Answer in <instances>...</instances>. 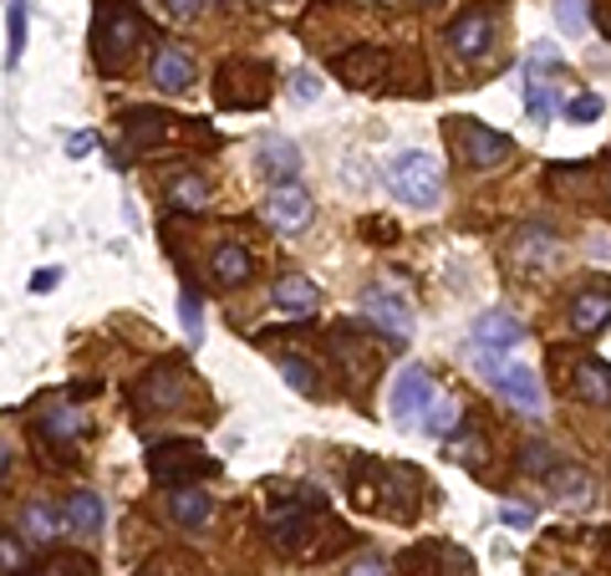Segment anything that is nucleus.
Returning <instances> with one entry per match:
<instances>
[{
  "label": "nucleus",
  "mask_w": 611,
  "mask_h": 576,
  "mask_svg": "<svg viewBox=\"0 0 611 576\" xmlns=\"http://www.w3.org/2000/svg\"><path fill=\"white\" fill-rule=\"evenodd\" d=\"M148 36V21L128 6V0H107L97 11V26H93V56L103 72H122L128 56L138 52V41Z\"/></svg>",
  "instance_id": "1"
},
{
  "label": "nucleus",
  "mask_w": 611,
  "mask_h": 576,
  "mask_svg": "<svg viewBox=\"0 0 611 576\" xmlns=\"http://www.w3.org/2000/svg\"><path fill=\"white\" fill-rule=\"evenodd\" d=\"M387 184H393V194H398L403 204H412V210H433V204L443 200V169L424 148H403L398 159L387 163Z\"/></svg>",
  "instance_id": "2"
},
{
  "label": "nucleus",
  "mask_w": 611,
  "mask_h": 576,
  "mask_svg": "<svg viewBox=\"0 0 611 576\" xmlns=\"http://www.w3.org/2000/svg\"><path fill=\"white\" fill-rule=\"evenodd\" d=\"M474 367H479V377H484V383H490L500 398L515 403L525 418H540V414H545L540 377H535L525 362H505L500 352H484V348H479V352H474Z\"/></svg>",
  "instance_id": "3"
},
{
  "label": "nucleus",
  "mask_w": 611,
  "mask_h": 576,
  "mask_svg": "<svg viewBox=\"0 0 611 576\" xmlns=\"http://www.w3.org/2000/svg\"><path fill=\"white\" fill-rule=\"evenodd\" d=\"M214 97H219V108H260L270 97V67L250 56H229L214 77Z\"/></svg>",
  "instance_id": "4"
},
{
  "label": "nucleus",
  "mask_w": 611,
  "mask_h": 576,
  "mask_svg": "<svg viewBox=\"0 0 611 576\" xmlns=\"http://www.w3.org/2000/svg\"><path fill=\"white\" fill-rule=\"evenodd\" d=\"M148 474L159 484H189V480H200V474H219V459L204 455L200 444L169 439L148 449Z\"/></svg>",
  "instance_id": "5"
},
{
  "label": "nucleus",
  "mask_w": 611,
  "mask_h": 576,
  "mask_svg": "<svg viewBox=\"0 0 611 576\" xmlns=\"http://www.w3.org/2000/svg\"><path fill=\"white\" fill-rule=\"evenodd\" d=\"M362 317H367V327L383 332L393 348H408L412 342V311L403 307L387 286H367V291H362Z\"/></svg>",
  "instance_id": "6"
},
{
  "label": "nucleus",
  "mask_w": 611,
  "mask_h": 576,
  "mask_svg": "<svg viewBox=\"0 0 611 576\" xmlns=\"http://www.w3.org/2000/svg\"><path fill=\"white\" fill-rule=\"evenodd\" d=\"M184 393H189V383H184V373H179V362H159V367L143 377V388H138L133 403L143 414H173V408H184Z\"/></svg>",
  "instance_id": "7"
},
{
  "label": "nucleus",
  "mask_w": 611,
  "mask_h": 576,
  "mask_svg": "<svg viewBox=\"0 0 611 576\" xmlns=\"http://www.w3.org/2000/svg\"><path fill=\"white\" fill-rule=\"evenodd\" d=\"M459 148H464V159L474 163V169H500L505 159H515V143H510L505 134L484 128V122H474V118L459 122Z\"/></svg>",
  "instance_id": "8"
},
{
  "label": "nucleus",
  "mask_w": 611,
  "mask_h": 576,
  "mask_svg": "<svg viewBox=\"0 0 611 576\" xmlns=\"http://www.w3.org/2000/svg\"><path fill=\"white\" fill-rule=\"evenodd\" d=\"M494 6H474L469 15H459L449 26V52L453 56H469V62H479V56L490 52V41H494Z\"/></svg>",
  "instance_id": "9"
},
{
  "label": "nucleus",
  "mask_w": 611,
  "mask_h": 576,
  "mask_svg": "<svg viewBox=\"0 0 611 576\" xmlns=\"http://www.w3.org/2000/svg\"><path fill=\"white\" fill-rule=\"evenodd\" d=\"M428 403H433V377H428L424 367H403L398 383H393V398H387L393 418H398V424H424Z\"/></svg>",
  "instance_id": "10"
},
{
  "label": "nucleus",
  "mask_w": 611,
  "mask_h": 576,
  "mask_svg": "<svg viewBox=\"0 0 611 576\" xmlns=\"http://www.w3.org/2000/svg\"><path fill=\"white\" fill-rule=\"evenodd\" d=\"M266 220L280 230V235H301L311 225V194L301 184H276L266 194Z\"/></svg>",
  "instance_id": "11"
},
{
  "label": "nucleus",
  "mask_w": 611,
  "mask_h": 576,
  "mask_svg": "<svg viewBox=\"0 0 611 576\" xmlns=\"http://www.w3.org/2000/svg\"><path fill=\"white\" fill-rule=\"evenodd\" d=\"M607 322H611V281L601 276V281H586L581 291H576L571 327H576V332H601Z\"/></svg>",
  "instance_id": "12"
},
{
  "label": "nucleus",
  "mask_w": 611,
  "mask_h": 576,
  "mask_svg": "<svg viewBox=\"0 0 611 576\" xmlns=\"http://www.w3.org/2000/svg\"><path fill=\"white\" fill-rule=\"evenodd\" d=\"M332 67L346 87H373V82H383V72H387V52L383 46H352V52L336 56Z\"/></svg>",
  "instance_id": "13"
},
{
  "label": "nucleus",
  "mask_w": 611,
  "mask_h": 576,
  "mask_svg": "<svg viewBox=\"0 0 611 576\" xmlns=\"http://www.w3.org/2000/svg\"><path fill=\"white\" fill-rule=\"evenodd\" d=\"M173 113H163V108H133V113H122V134H128V143L133 148H159L163 138H173Z\"/></svg>",
  "instance_id": "14"
},
{
  "label": "nucleus",
  "mask_w": 611,
  "mask_h": 576,
  "mask_svg": "<svg viewBox=\"0 0 611 576\" xmlns=\"http://www.w3.org/2000/svg\"><path fill=\"white\" fill-rule=\"evenodd\" d=\"M519 342H525V327L510 311H484L474 322V348H484V352H510Z\"/></svg>",
  "instance_id": "15"
},
{
  "label": "nucleus",
  "mask_w": 611,
  "mask_h": 576,
  "mask_svg": "<svg viewBox=\"0 0 611 576\" xmlns=\"http://www.w3.org/2000/svg\"><path fill=\"white\" fill-rule=\"evenodd\" d=\"M210 276H214V286H245L255 276L250 250H245L239 241H219L214 255H210Z\"/></svg>",
  "instance_id": "16"
},
{
  "label": "nucleus",
  "mask_w": 611,
  "mask_h": 576,
  "mask_svg": "<svg viewBox=\"0 0 611 576\" xmlns=\"http://www.w3.org/2000/svg\"><path fill=\"white\" fill-rule=\"evenodd\" d=\"M62 521L72 525V531H82V536H103V521H107V505L97 490H72L67 505H62Z\"/></svg>",
  "instance_id": "17"
},
{
  "label": "nucleus",
  "mask_w": 611,
  "mask_h": 576,
  "mask_svg": "<svg viewBox=\"0 0 611 576\" xmlns=\"http://www.w3.org/2000/svg\"><path fill=\"white\" fill-rule=\"evenodd\" d=\"M153 82H159L163 93L194 87V56H189L184 46H159V56H153Z\"/></svg>",
  "instance_id": "18"
},
{
  "label": "nucleus",
  "mask_w": 611,
  "mask_h": 576,
  "mask_svg": "<svg viewBox=\"0 0 611 576\" xmlns=\"http://www.w3.org/2000/svg\"><path fill=\"white\" fill-rule=\"evenodd\" d=\"M270 301H276L280 311L311 317V311L321 307V291H317V281H306V276H280V281L270 286Z\"/></svg>",
  "instance_id": "19"
},
{
  "label": "nucleus",
  "mask_w": 611,
  "mask_h": 576,
  "mask_svg": "<svg viewBox=\"0 0 611 576\" xmlns=\"http://www.w3.org/2000/svg\"><path fill=\"white\" fill-rule=\"evenodd\" d=\"M260 169H266L276 184H296V174H301V148H296L291 138H266V143H260Z\"/></svg>",
  "instance_id": "20"
},
{
  "label": "nucleus",
  "mask_w": 611,
  "mask_h": 576,
  "mask_svg": "<svg viewBox=\"0 0 611 576\" xmlns=\"http://www.w3.org/2000/svg\"><path fill=\"white\" fill-rule=\"evenodd\" d=\"M576 393H581L591 408H611V362H601V358L576 362Z\"/></svg>",
  "instance_id": "21"
},
{
  "label": "nucleus",
  "mask_w": 611,
  "mask_h": 576,
  "mask_svg": "<svg viewBox=\"0 0 611 576\" xmlns=\"http://www.w3.org/2000/svg\"><path fill=\"white\" fill-rule=\"evenodd\" d=\"M210 495L204 490H194V484H173L169 490V515H173V525H184V531H194V525H204L210 521Z\"/></svg>",
  "instance_id": "22"
},
{
  "label": "nucleus",
  "mask_w": 611,
  "mask_h": 576,
  "mask_svg": "<svg viewBox=\"0 0 611 576\" xmlns=\"http://www.w3.org/2000/svg\"><path fill=\"white\" fill-rule=\"evenodd\" d=\"M545 484L556 490L560 505H586V500H591V490H597V484H591V474H586V469H571V465H556L550 474H545Z\"/></svg>",
  "instance_id": "23"
},
{
  "label": "nucleus",
  "mask_w": 611,
  "mask_h": 576,
  "mask_svg": "<svg viewBox=\"0 0 611 576\" xmlns=\"http://www.w3.org/2000/svg\"><path fill=\"white\" fill-rule=\"evenodd\" d=\"M515 260L519 266H550L556 260V235L545 225H525L515 235Z\"/></svg>",
  "instance_id": "24"
},
{
  "label": "nucleus",
  "mask_w": 611,
  "mask_h": 576,
  "mask_svg": "<svg viewBox=\"0 0 611 576\" xmlns=\"http://www.w3.org/2000/svg\"><path fill=\"white\" fill-rule=\"evenodd\" d=\"M82 424H87V418H82V408H72V403H62V408H46V414H41V424H36V439L41 444H67V439H77L82 434Z\"/></svg>",
  "instance_id": "25"
},
{
  "label": "nucleus",
  "mask_w": 611,
  "mask_h": 576,
  "mask_svg": "<svg viewBox=\"0 0 611 576\" xmlns=\"http://www.w3.org/2000/svg\"><path fill=\"white\" fill-rule=\"evenodd\" d=\"M26 52V0H6V67H15Z\"/></svg>",
  "instance_id": "26"
},
{
  "label": "nucleus",
  "mask_w": 611,
  "mask_h": 576,
  "mask_svg": "<svg viewBox=\"0 0 611 576\" xmlns=\"http://www.w3.org/2000/svg\"><path fill=\"white\" fill-rule=\"evenodd\" d=\"M179 322H184V332H189V348H200L204 342V301H200L194 286L179 291Z\"/></svg>",
  "instance_id": "27"
},
{
  "label": "nucleus",
  "mask_w": 611,
  "mask_h": 576,
  "mask_svg": "<svg viewBox=\"0 0 611 576\" xmlns=\"http://www.w3.org/2000/svg\"><path fill=\"white\" fill-rule=\"evenodd\" d=\"M204 200H210V184L200 174H184L169 184V204H179V210H200Z\"/></svg>",
  "instance_id": "28"
},
{
  "label": "nucleus",
  "mask_w": 611,
  "mask_h": 576,
  "mask_svg": "<svg viewBox=\"0 0 611 576\" xmlns=\"http://www.w3.org/2000/svg\"><path fill=\"white\" fill-rule=\"evenodd\" d=\"M459 414H464V408H459L453 398H433L424 408V429L428 434H453V429H459Z\"/></svg>",
  "instance_id": "29"
},
{
  "label": "nucleus",
  "mask_w": 611,
  "mask_h": 576,
  "mask_svg": "<svg viewBox=\"0 0 611 576\" xmlns=\"http://www.w3.org/2000/svg\"><path fill=\"white\" fill-rule=\"evenodd\" d=\"M525 93H530V118H535V122H550V113H556V87H550L540 72H530Z\"/></svg>",
  "instance_id": "30"
},
{
  "label": "nucleus",
  "mask_w": 611,
  "mask_h": 576,
  "mask_svg": "<svg viewBox=\"0 0 611 576\" xmlns=\"http://www.w3.org/2000/svg\"><path fill=\"white\" fill-rule=\"evenodd\" d=\"M449 455L459 459V465H469V469H484V459H490V455H484V439H479L474 429H469V434H449Z\"/></svg>",
  "instance_id": "31"
},
{
  "label": "nucleus",
  "mask_w": 611,
  "mask_h": 576,
  "mask_svg": "<svg viewBox=\"0 0 611 576\" xmlns=\"http://www.w3.org/2000/svg\"><path fill=\"white\" fill-rule=\"evenodd\" d=\"M280 373H286V383H291L296 393H321L317 367H311L306 358H280Z\"/></svg>",
  "instance_id": "32"
},
{
  "label": "nucleus",
  "mask_w": 611,
  "mask_h": 576,
  "mask_svg": "<svg viewBox=\"0 0 611 576\" xmlns=\"http://www.w3.org/2000/svg\"><path fill=\"white\" fill-rule=\"evenodd\" d=\"M560 459L550 455V444H525V449H519V469H525V474H550Z\"/></svg>",
  "instance_id": "33"
},
{
  "label": "nucleus",
  "mask_w": 611,
  "mask_h": 576,
  "mask_svg": "<svg viewBox=\"0 0 611 576\" xmlns=\"http://www.w3.org/2000/svg\"><path fill=\"white\" fill-rule=\"evenodd\" d=\"M36 576H97V566L87 562V556H56V562H46Z\"/></svg>",
  "instance_id": "34"
},
{
  "label": "nucleus",
  "mask_w": 611,
  "mask_h": 576,
  "mask_svg": "<svg viewBox=\"0 0 611 576\" xmlns=\"http://www.w3.org/2000/svg\"><path fill=\"white\" fill-rule=\"evenodd\" d=\"M566 118H571V122H597L601 118V97L597 93L571 97V103H566Z\"/></svg>",
  "instance_id": "35"
},
{
  "label": "nucleus",
  "mask_w": 611,
  "mask_h": 576,
  "mask_svg": "<svg viewBox=\"0 0 611 576\" xmlns=\"http://www.w3.org/2000/svg\"><path fill=\"white\" fill-rule=\"evenodd\" d=\"M26 525H31V536H36V541H52L56 536V515L46 505H31L26 510Z\"/></svg>",
  "instance_id": "36"
},
{
  "label": "nucleus",
  "mask_w": 611,
  "mask_h": 576,
  "mask_svg": "<svg viewBox=\"0 0 611 576\" xmlns=\"http://www.w3.org/2000/svg\"><path fill=\"white\" fill-rule=\"evenodd\" d=\"M556 15L566 31H586V0H556Z\"/></svg>",
  "instance_id": "37"
},
{
  "label": "nucleus",
  "mask_w": 611,
  "mask_h": 576,
  "mask_svg": "<svg viewBox=\"0 0 611 576\" xmlns=\"http://www.w3.org/2000/svg\"><path fill=\"white\" fill-rule=\"evenodd\" d=\"M291 97H296V103H317V97H321L317 72H296V77H291Z\"/></svg>",
  "instance_id": "38"
},
{
  "label": "nucleus",
  "mask_w": 611,
  "mask_h": 576,
  "mask_svg": "<svg viewBox=\"0 0 611 576\" xmlns=\"http://www.w3.org/2000/svg\"><path fill=\"white\" fill-rule=\"evenodd\" d=\"M163 11H169L173 21H194V15L204 11V0H163Z\"/></svg>",
  "instance_id": "39"
},
{
  "label": "nucleus",
  "mask_w": 611,
  "mask_h": 576,
  "mask_svg": "<svg viewBox=\"0 0 611 576\" xmlns=\"http://www.w3.org/2000/svg\"><path fill=\"white\" fill-rule=\"evenodd\" d=\"M0 556H6V576L21 572V546H15V531H6V536H0Z\"/></svg>",
  "instance_id": "40"
},
{
  "label": "nucleus",
  "mask_w": 611,
  "mask_h": 576,
  "mask_svg": "<svg viewBox=\"0 0 611 576\" xmlns=\"http://www.w3.org/2000/svg\"><path fill=\"white\" fill-rule=\"evenodd\" d=\"M500 521L515 525V531H525V525H535V515L525 505H505V510H500Z\"/></svg>",
  "instance_id": "41"
},
{
  "label": "nucleus",
  "mask_w": 611,
  "mask_h": 576,
  "mask_svg": "<svg viewBox=\"0 0 611 576\" xmlns=\"http://www.w3.org/2000/svg\"><path fill=\"white\" fill-rule=\"evenodd\" d=\"M56 281H62V270L46 266V270H36V276H31V291H52Z\"/></svg>",
  "instance_id": "42"
},
{
  "label": "nucleus",
  "mask_w": 611,
  "mask_h": 576,
  "mask_svg": "<svg viewBox=\"0 0 611 576\" xmlns=\"http://www.w3.org/2000/svg\"><path fill=\"white\" fill-rule=\"evenodd\" d=\"M346 576H393V572H387L383 562H362V566H352V572H346Z\"/></svg>",
  "instance_id": "43"
},
{
  "label": "nucleus",
  "mask_w": 611,
  "mask_h": 576,
  "mask_svg": "<svg viewBox=\"0 0 611 576\" xmlns=\"http://www.w3.org/2000/svg\"><path fill=\"white\" fill-rule=\"evenodd\" d=\"M601 551H607V562H611V531H607V536H601Z\"/></svg>",
  "instance_id": "44"
},
{
  "label": "nucleus",
  "mask_w": 611,
  "mask_h": 576,
  "mask_svg": "<svg viewBox=\"0 0 611 576\" xmlns=\"http://www.w3.org/2000/svg\"><path fill=\"white\" fill-rule=\"evenodd\" d=\"M418 6H439V0H418Z\"/></svg>",
  "instance_id": "45"
},
{
  "label": "nucleus",
  "mask_w": 611,
  "mask_h": 576,
  "mask_svg": "<svg viewBox=\"0 0 611 576\" xmlns=\"http://www.w3.org/2000/svg\"><path fill=\"white\" fill-rule=\"evenodd\" d=\"M143 576H159V572H153V566H148V572H143Z\"/></svg>",
  "instance_id": "46"
},
{
  "label": "nucleus",
  "mask_w": 611,
  "mask_h": 576,
  "mask_svg": "<svg viewBox=\"0 0 611 576\" xmlns=\"http://www.w3.org/2000/svg\"><path fill=\"white\" fill-rule=\"evenodd\" d=\"M266 6H276V0H266Z\"/></svg>",
  "instance_id": "47"
}]
</instances>
